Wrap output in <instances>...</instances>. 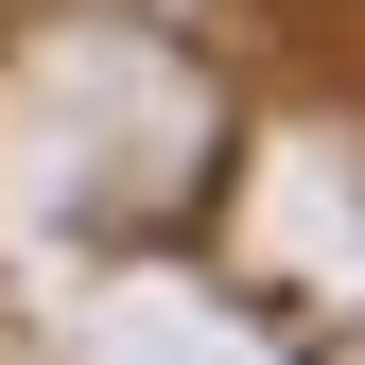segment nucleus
I'll return each mask as SVG.
<instances>
[]
</instances>
